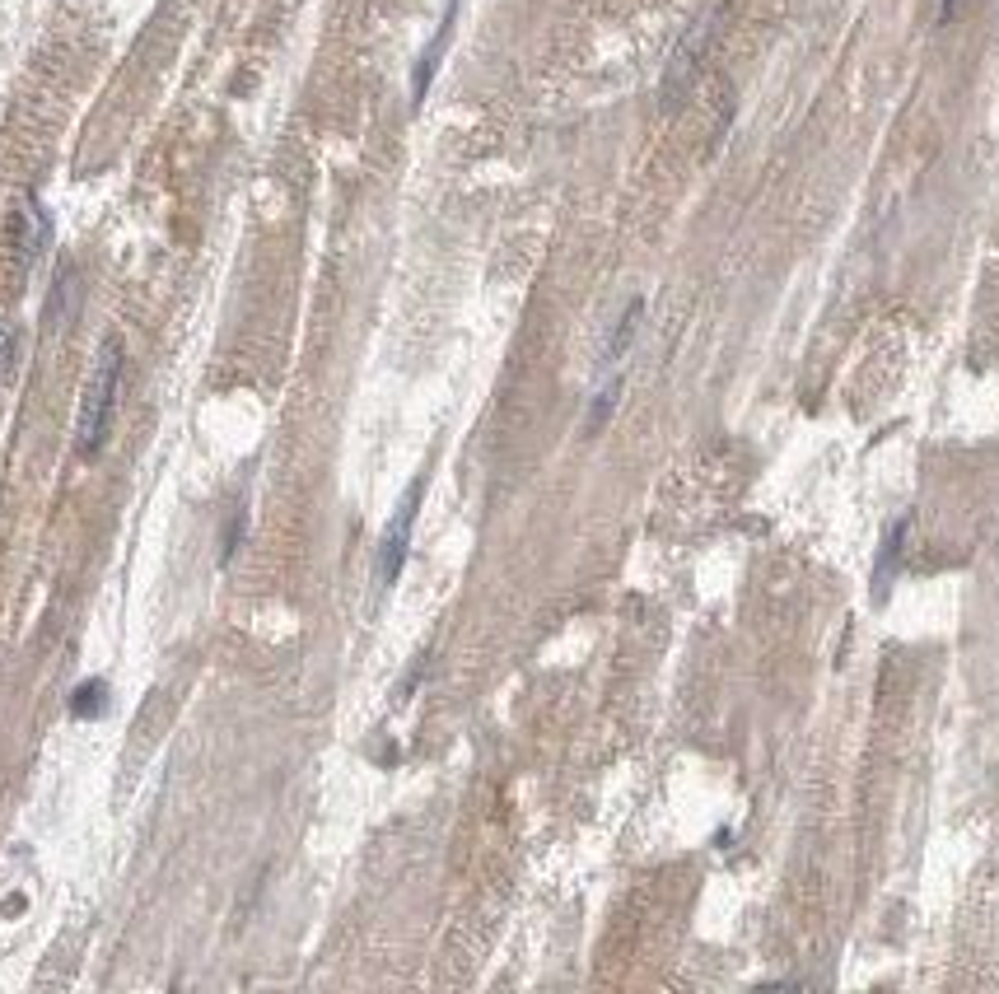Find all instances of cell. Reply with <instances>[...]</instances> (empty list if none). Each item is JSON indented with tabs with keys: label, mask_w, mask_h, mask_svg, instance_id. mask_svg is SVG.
I'll return each instance as SVG.
<instances>
[{
	"label": "cell",
	"mask_w": 999,
	"mask_h": 994,
	"mask_svg": "<svg viewBox=\"0 0 999 994\" xmlns=\"http://www.w3.org/2000/svg\"><path fill=\"white\" fill-rule=\"evenodd\" d=\"M117 388H122V341H103L99 351V370L85 388V407H80V426H76V444L85 458H94L108 426H113V407H117Z\"/></svg>",
	"instance_id": "6da1fadb"
},
{
	"label": "cell",
	"mask_w": 999,
	"mask_h": 994,
	"mask_svg": "<svg viewBox=\"0 0 999 994\" xmlns=\"http://www.w3.org/2000/svg\"><path fill=\"white\" fill-rule=\"evenodd\" d=\"M420 490H425V482H416L412 490L402 495V505H397V513H393V523H388L383 542H379V561H374V575H379V584H383V588H388V584H397L402 565H406V551H412V532H416Z\"/></svg>",
	"instance_id": "7a4b0ae2"
},
{
	"label": "cell",
	"mask_w": 999,
	"mask_h": 994,
	"mask_svg": "<svg viewBox=\"0 0 999 994\" xmlns=\"http://www.w3.org/2000/svg\"><path fill=\"white\" fill-rule=\"evenodd\" d=\"M453 20H458V0H449V10H444L439 33H435L430 47H425V52H420V61H416V80H412V99H416V103L425 99V89H430V80H435V66H439L444 47H449V38H453Z\"/></svg>",
	"instance_id": "3957f363"
},
{
	"label": "cell",
	"mask_w": 999,
	"mask_h": 994,
	"mask_svg": "<svg viewBox=\"0 0 999 994\" xmlns=\"http://www.w3.org/2000/svg\"><path fill=\"white\" fill-rule=\"evenodd\" d=\"M901 538H906V519H897V523H893V532H887V542H883V556H878V575H874L878 594H883L887 584H893L897 565H901Z\"/></svg>",
	"instance_id": "277c9868"
},
{
	"label": "cell",
	"mask_w": 999,
	"mask_h": 994,
	"mask_svg": "<svg viewBox=\"0 0 999 994\" xmlns=\"http://www.w3.org/2000/svg\"><path fill=\"white\" fill-rule=\"evenodd\" d=\"M103 705H108V687L99 682V677H94V682H80L76 696H70V714H76V720H99Z\"/></svg>",
	"instance_id": "5b68a950"
},
{
	"label": "cell",
	"mask_w": 999,
	"mask_h": 994,
	"mask_svg": "<svg viewBox=\"0 0 999 994\" xmlns=\"http://www.w3.org/2000/svg\"><path fill=\"white\" fill-rule=\"evenodd\" d=\"M244 513H234V523H229V532H225V542H220V561H229L234 551H238V542H244Z\"/></svg>",
	"instance_id": "8992f818"
},
{
	"label": "cell",
	"mask_w": 999,
	"mask_h": 994,
	"mask_svg": "<svg viewBox=\"0 0 999 994\" xmlns=\"http://www.w3.org/2000/svg\"><path fill=\"white\" fill-rule=\"evenodd\" d=\"M962 5H967V0H939V24H949Z\"/></svg>",
	"instance_id": "52a82bcc"
}]
</instances>
